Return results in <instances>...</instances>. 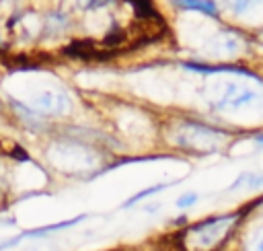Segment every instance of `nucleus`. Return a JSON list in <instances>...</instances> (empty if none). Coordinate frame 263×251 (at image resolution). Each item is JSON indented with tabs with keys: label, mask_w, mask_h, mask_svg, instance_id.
Instances as JSON below:
<instances>
[{
	"label": "nucleus",
	"mask_w": 263,
	"mask_h": 251,
	"mask_svg": "<svg viewBox=\"0 0 263 251\" xmlns=\"http://www.w3.org/2000/svg\"><path fill=\"white\" fill-rule=\"evenodd\" d=\"M183 8H193V10H199V12H208V14H216V8L212 2L208 0H177Z\"/></svg>",
	"instance_id": "nucleus-6"
},
{
	"label": "nucleus",
	"mask_w": 263,
	"mask_h": 251,
	"mask_svg": "<svg viewBox=\"0 0 263 251\" xmlns=\"http://www.w3.org/2000/svg\"><path fill=\"white\" fill-rule=\"evenodd\" d=\"M195 202H197V193H185V195H181L177 200V206L179 208H187V206H193Z\"/></svg>",
	"instance_id": "nucleus-9"
},
{
	"label": "nucleus",
	"mask_w": 263,
	"mask_h": 251,
	"mask_svg": "<svg viewBox=\"0 0 263 251\" xmlns=\"http://www.w3.org/2000/svg\"><path fill=\"white\" fill-rule=\"evenodd\" d=\"M228 4L230 10H234L236 14H247L249 10H253L257 4H261L263 0H224Z\"/></svg>",
	"instance_id": "nucleus-5"
},
{
	"label": "nucleus",
	"mask_w": 263,
	"mask_h": 251,
	"mask_svg": "<svg viewBox=\"0 0 263 251\" xmlns=\"http://www.w3.org/2000/svg\"><path fill=\"white\" fill-rule=\"evenodd\" d=\"M175 142L189 150L212 152V150L220 148V144L224 142V134H220L212 128L199 126V123H183L177 132Z\"/></svg>",
	"instance_id": "nucleus-3"
},
{
	"label": "nucleus",
	"mask_w": 263,
	"mask_h": 251,
	"mask_svg": "<svg viewBox=\"0 0 263 251\" xmlns=\"http://www.w3.org/2000/svg\"><path fill=\"white\" fill-rule=\"evenodd\" d=\"M212 105L220 111H245L253 107H263V88H253L240 84L238 80H224Z\"/></svg>",
	"instance_id": "nucleus-1"
},
{
	"label": "nucleus",
	"mask_w": 263,
	"mask_h": 251,
	"mask_svg": "<svg viewBox=\"0 0 263 251\" xmlns=\"http://www.w3.org/2000/svg\"><path fill=\"white\" fill-rule=\"evenodd\" d=\"M251 179H253V181H251V185H253V187H255V185H261V183H263V175H261V177H251Z\"/></svg>",
	"instance_id": "nucleus-10"
},
{
	"label": "nucleus",
	"mask_w": 263,
	"mask_h": 251,
	"mask_svg": "<svg viewBox=\"0 0 263 251\" xmlns=\"http://www.w3.org/2000/svg\"><path fill=\"white\" fill-rule=\"evenodd\" d=\"M247 251H263V226L253 228L247 239Z\"/></svg>",
	"instance_id": "nucleus-7"
},
{
	"label": "nucleus",
	"mask_w": 263,
	"mask_h": 251,
	"mask_svg": "<svg viewBox=\"0 0 263 251\" xmlns=\"http://www.w3.org/2000/svg\"><path fill=\"white\" fill-rule=\"evenodd\" d=\"M257 142H259V144H263V136H259V138H257Z\"/></svg>",
	"instance_id": "nucleus-11"
},
{
	"label": "nucleus",
	"mask_w": 263,
	"mask_h": 251,
	"mask_svg": "<svg viewBox=\"0 0 263 251\" xmlns=\"http://www.w3.org/2000/svg\"><path fill=\"white\" fill-rule=\"evenodd\" d=\"M166 185L164 183H160V185H152V187H148V189H144V191H138L134 198H129L127 202H125V208L127 206H134L136 202H140V200H144V198H148V195H152V193H158V191H162Z\"/></svg>",
	"instance_id": "nucleus-8"
},
{
	"label": "nucleus",
	"mask_w": 263,
	"mask_h": 251,
	"mask_svg": "<svg viewBox=\"0 0 263 251\" xmlns=\"http://www.w3.org/2000/svg\"><path fill=\"white\" fill-rule=\"evenodd\" d=\"M236 220H238V214H228V216L212 218L208 222L191 226L185 235L187 249H191V251H210V249H214L230 232V228Z\"/></svg>",
	"instance_id": "nucleus-2"
},
{
	"label": "nucleus",
	"mask_w": 263,
	"mask_h": 251,
	"mask_svg": "<svg viewBox=\"0 0 263 251\" xmlns=\"http://www.w3.org/2000/svg\"><path fill=\"white\" fill-rule=\"evenodd\" d=\"M23 103L33 111L47 113V115H62V113H66L70 109L68 95L58 86L37 88L33 93H29L27 97H23Z\"/></svg>",
	"instance_id": "nucleus-4"
}]
</instances>
